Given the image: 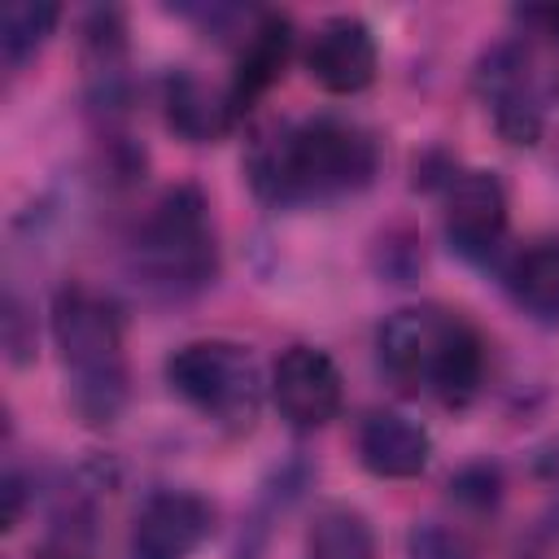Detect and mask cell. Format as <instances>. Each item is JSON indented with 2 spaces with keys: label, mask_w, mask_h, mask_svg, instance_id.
Segmentation results:
<instances>
[{
  "label": "cell",
  "mask_w": 559,
  "mask_h": 559,
  "mask_svg": "<svg viewBox=\"0 0 559 559\" xmlns=\"http://www.w3.org/2000/svg\"><path fill=\"white\" fill-rule=\"evenodd\" d=\"M376 166V140L345 118H306L275 135H262L249 153V179L275 205L358 192L371 183Z\"/></svg>",
  "instance_id": "1"
},
{
  "label": "cell",
  "mask_w": 559,
  "mask_h": 559,
  "mask_svg": "<svg viewBox=\"0 0 559 559\" xmlns=\"http://www.w3.org/2000/svg\"><path fill=\"white\" fill-rule=\"evenodd\" d=\"M52 341L61 354L70 411L87 428H109L127 406V349L118 306L87 284H61L52 297Z\"/></svg>",
  "instance_id": "2"
},
{
  "label": "cell",
  "mask_w": 559,
  "mask_h": 559,
  "mask_svg": "<svg viewBox=\"0 0 559 559\" xmlns=\"http://www.w3.org/2000/svg\"><path fill=\"white\" fill-rule=\"evenodd\" d=\"M131 275L157 297H192L218 275V240L201 188H166L127 245Z\"/></svg>",
  "instance_id": "3"
},
{
  "label": "cell",
  "mask_w": 559,
  "mask_h": 559,
  "mask_svg": "<svg viewBox=\"0 0 559 559\" xmlns=\"http://www.w3.org/2000/svg\"><path fill=\"white\" fill-rule=\"evenodd\" d=\"M166 384L205 419L223 428H249L262 406V371L236 341H188L166 358Z\"/></svg>",
  "instance_id": "4"
},
{
  "label": "cell",
  "mask_w": 559,
  "mask_h": 559,
  "mask_svg": "<svg viewBox=\"0 0 559 559\" xmlns=\"http://www.w3.org/2000/svg\"><path fill=\"white\" fill-rule=\"evenodd\" d=\"M476 92L493 114V127L511 144L542 140V96L528 70V52L520 44H493L476 66Z\"/></svg>",
  "instance_id": "5"
},
{
  "label": "cell",
  "mask_w": 559,
  "mask_h": 559,
  "mask_svg": "<svg viewBox=\"0 0 559 559\" xmlns=\"http://www.w3.org/2000/svg\"><path fill=\"white\" fill-rule=\"evenodd\" d=\"M271 402L293 428H323L345 402L336 362L314 345H288L271 367Z\"/></svg>",
  "instance_id": "6"
},
{
  "label": "cell",
  "mask_w": 559,
  "mask_h": 559,
  "mask_svg": "<svg viewBox=\"0 0 559 559\" xmlns=\"http://www.w3.org/2000/svg\"><path fill=\"white\" fill-rule=\"evenodd\" d=\"M445 236L472 262H485L498 253V245L507 236V192L493 170H450Z\"/></svg>",
  "instance_id": "7"
},
{
  "label": "cell",
  "mask_w": 559,
  "mask_h": 559,
  "mask_svg": "<svg viewBox=\"0 0 559 559\" xmlns=\"http://www.w3.org/2000/svg\"><path fill=\"white\" fill-rule=\"evenodd\" d=\"M214 528V507L192 489H157L131 524V559H188Z\"/></svg>",
  "instance_id": "8"
},
{
  "label": "cell",
  "mask_w": 559,
  "mask_h": 559,
  "mask_svg": "<svg viewBox=\"0 0 559 559\" xmlns=\"http://www.w3.org/2000/svg\"><path fill=\"white\" fill-rule=\"evenodd\" d=\"M376 39L371 26L354 13H336L328 22L314 26L310 44H306V70L323 92L349 96L362 92L376 79Z\"/></svg>",
  "instance_id": "9"
},
{
  "label": "cell",
  "mask_w": 559,
  "mask_h": 559,
  "mask_svg": "<svg viewBox=\"0 0 559 559\" xmlns=\"http://www.w3.org/2000/svg\"><path fill=\"white\" fill-rule=\"evenodd\" d=\"M441 310H393L380 332H376V358L380 371L397 393H424L428 389V367H432V345H437Z\"/></svg>",
  "instance_id": "10"
},
{
  "label": "cell",
  "mask_w": 559,
  "mask_h": 559,
  "mask_svg": "<svg viewBox=\"0 0 559 559\" xmlns=\"http://www.w3.org/2000/svg\"><path fill=\"white\" fill-rule=\"evenodd\" d=\"M428 454H432V441L428 432L402 415V411H367L362 424H358V459L371 476H384V480H411L428 467Z\"/></svg>",
  "instance_id": "11"
},
{
  "label": "cell",
  "mask_w": 559,
  "mask_h": 559,
  "mask_svg": "<svg viewBox=\"0 0 559 559\" xmlns=\"http://www.w3.org/2000/svg\"><path fill=\"white\" fill-rule=\"evenodd\" d=\"M485 380V341L472 323L459 314H441L432 367H428V393H437L445 406H467L480 393Z\"/></svg>",
  "instance_id": "12"
},
{
  "label": "cell",
  "mask_w": 559,
  "mask_h": 559,
  "mask_svg": "<svg viewBox=\"0 0 559 559\" xmlns=\"http://www.w3.org/2000/svg\"><path fill=\"white\" fill-rule=\"evenodd\" d=\"M288 52H293V22H288L284 13H266V17L249 31L245 52H240L236 74H231V87L223 92L231 118H240L245 109H253V100L284 74Z\"/></svg>",
  "instance_id": "13"
},
{
  "label": "cell",
  "mask_w": 559,
  "mask_h": 559,
  "mask_svg": "<svg viewBox=\"0 0 559 559\" xmlns=\"http://www.w3.org/2000/svg\"><path fill=\"white\" fill-rule=\"evenodd\" d=\"M507 293L542 323H559V240L537 236L507 262Z\"/></svg>",
  "instance_id": "14"
},
{
  "label": "cell",
  "mask_w": 559,
  "mask_h": 559,
  "mask_svg": "<svg viewBox=\"0 0 559 559\" xmlns=\"http://www.w3.org/2000/svg\"><path fill=\"white\" fill-rule=\"evenodd\" d=\"M162 105H166V127L179 131L183 140L192 144H205V140H218L236 118L227 109V96L210 92L197 74L179 70L166 79V92H162Z\"/></svg>",
  "instance_id": "15"
},
{
  "label": "cell",
  "mask_w": 559,
  "mask_h": 559,
  "mask_svg": "<svg viewBox=\"0 0 559 559\" xmlns=\"http://www.w3.org/2000/svg\"><path fill=\"white\" fill-rule=\"evenodd\" d=\"M306 559H376V533L354 507H323L306 533Z\"/></svg>",
  "instance_id": "16"
},
{
  "label": "cell",
  "mask_w": 559,
  "mask_h": 559,
  "mask_svg": "<svg viewBox=\"0 0 559 559\" xmlns=\"http://www.w3.org/2000/svg\"><path fill=\"white\" fill-rule=\"evenodd\" d=\"M57 22V4H35V0H13L0 13V57L9 70H17L26 57L39 52V44L48 39Z\"/></svg>",
  "instance_id": "17"
},
{
  "label": "cell",
  "mask_w": 559,
  "mask_h": 559,
  "mask_svg": "<svg viewBox=\"0 0 559 559\" xmlns=\"http://www.w3.org/2000/svg\"><path fill=\"white\" fill-rule=\"evenodd\" d=\"M406 546H411V559H472V546L454 528H445L437 520L415 524Z\"/></svg>",
  "instance_id": "18"
},
{
  "label": "cell",
  "mask_w": 559,
  "mask_h": 559,
  "mask_svg": "<svg viewBox=\"0 0 559 559\" xmlns=\"http://www.w3.org/2000/svg\"><path fill=\"white\" fill-rule=\"evenodd\" d=\"M4 528H17V520H22V507H26V485H22V476L17 472H4Z\"/></svg>",
  "instance_id": "19"
},
{
  "label": "cell",
  "mask_w": 559,
  "mask_h": 559,
  "mask_svg": "<svg viewBox=\"0 0 559 559\" xmlns=\"http://www.w3.org/2000/svg\"><path fill=\"white\" fill-rule=\"evenodd\" d=\"M524 26H537V35L555 39L559 44V4H537V9H520L515 13Z\"/></svg>",
  "instance_id": "20"
}]
</instances>
